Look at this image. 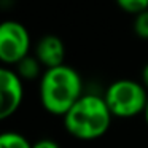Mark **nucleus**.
<instances>
[{
    "instance_id": "obj_1",
    "label": "nucleus",
    "mask_w": 148,
    "mask_h": 148,
    "mask_svg": "<svg viewBox=\"0 0 148 148\" xmlns=\"http://www.w3.org/2000/svg\"><path fill=\"white\" fill-rule=\"evenodd\" d=\"M83 80L72 65L46 69L38 81L42 107L54 116H64L83 96Z\"/></svg>"
},
{
    "instance_id": "obj_8",
    "label": "nucleus",
    "mask_w": 148,
    "mask_h": 148,
    "mask_svg": "<svg viewBox=\"0 0 148 148\" xmlns=\"http://www.w3.org/2000/svg\"><path fill=\"white\" fill-rule=\"evenodd\" d=\"M0 148H32V143L21 132L5 131L0 135Z\"/></svg>"
},
{
    "instance_id": "obj_3",
    "label": "nucleus",
    "mask_w": 148,
    "mask_h": 148,
    "mask_svg": "<svg viewBox=\"0 0 148 148\" xmlns=\"http://www.w3.org/2000/svg\"><path fill=\"white\" fill-rule=\"evenodd\" d=\"M115 118H134L143 115L148 103V91L142 81L119 78L107 86L102 94Z\"/></svg>"
},
{
    "instance_id": "obj_11",
    "label": "nucleus",
    "mask_w": 148,
    "mask_h": 148,
    "mask_svg": "<svg viewBox=\"0 0 148 148\" xmlns=\"http://www.w3.org/2000/svg\"><path fill=\"white\" fill-rule=\"evenodd\" d=\"M32 148H61V145L53 138H40L32 143Z\"/></svg>"
},
{
    "instance_id": "obj_5",
    "label": "nucleus",
    "mask_w": 148,
    "mask_h": 148,
    "mask_svg": "<svg viewBox=\"0 0 148 148\" xmlns=\"http://www.w3.org/2000/svg\"><path fill=\"white\" fill-rule=\"evenodd\" d=\"M24 100V81L14 69H0V119H8L19 110Z\"/></svg>"
},
{
    "instance_id": "obj_7",
    "label": "nucleus",
    "mask_w": 148,
    "mask_h": 148,
    "mask_svg": "<svg viewBox=\"0 0 148 148\" xmlns=\"http://www.w3.org/2000/svg\"><path fill=\"white\" fill-rule=\"evenodd\" d=\"M43 65L38 62V59L35 58V56H27V58H24L23 61H19L16 64V73L21 77V80L23 81H34L37 80V78H42L43 72L42 70Z\"/></svg>"
},
{
    "instance_id": "obj_6",
    "label": "nucleus",
    "mask_w": 148,
    "mask_h": 148,
    "mask_svg": "<svg viewBox=\"0 0 148 148\" xmlns=\"http://www.w3.org/2000/svg\"><path fill=\"white\" fill-rule=\"evenodd\" d=\"M34 56L38 59V62L46 69H54L65 64V45L62 38L53 34L43 35L34 48Z\"/></svg>"
},
{
    "instance_id": "obj_9",
    "label": "nucleus",
    "mask_w": 148,
    "mask_h": 148,
    "mask_svg": "<svg viewBox=\"0 0 148 148\" xmlns=\"http://www.w3.org/2000/svg\"><path fill=\"white\" fill-rule=\"evenodd\" d=\"M115 2L119 10L134 16L148 10V0H115Z\"/></svg>"
},
{
    "instance_id": "obj_4",
    "label": "nucleus",
    "mask_w": 148,
    "mask_h": 148,
    "mask_svg": "<svg viewBox=\"0 0 148 148\" xmlns=\"http://www.w3.org/2000/svg\"><path fill=\"white\" fill-rule=\"evenodd\" d=\"M30 46V34L23 23L7 19L0 24V61L5 67L16 65L27 58Z\"/></svg>"
},
{
    "instance_id": "obj_2",
    "label": "nucleus",
    "mask_w": 148,
    "mask_h": 148,
    "mask_svg": "<svg viewBox=\"0 0 148 148\" xmlns=\"http://www.w3.org/2000/svg\"><path fill=\"white\" fill-rule=\"evenodd\" d=\"M64 127L77 140L91 142L103 137L112 126V112L103 96L84 92L81 99L65 113Z\"/></svg>"
},
{
    "instance_id": "obj_12",
    "label": "nucleus",
    "mask_w": 148,
    "mask_h": 148,
    "mask_svg": "<svg viewBox=\"0 0 148 148\" xmlns=\"http://www.w3.org/2000/svg\"><path fill=\"white\" fill-rule=\"evenodd\" d=\"M140 78H142V84H143V86L147 88V91H148V62L143 65V69H142Z\"/></svg>"
},
{
    "instance_id": "obj_10",
    "label": "nucleus",
    "mask_w": 148,
    "mask_h": 148,
    "mask_svg": "<svg viewBox=\"0 0 148 148\" xmlns=\"http://www.w3.org/2000/svg\"><path fill=\"white\" fill-rule=\"evenodd\" d=\"M132 29H134V34L138 38L148 40V10L137 14V16H134Z\"/></svg>"
},
{
    "instance_id": "obj_13",
    "label": "nucleus",
    "mask_w": 148,
    "mask_h": 148,
    "mask_svg": "<svg viewBox=\"0 0 148 148\" xmlns=\"http://www.w3.org/2000/svg\"><path fill=\"white\" fill-rule=\"evenodd\" d=\"M143 119H145V124H147V127H148V103H147L145 112H143Z\"/></svg>"
}]
</instances>
